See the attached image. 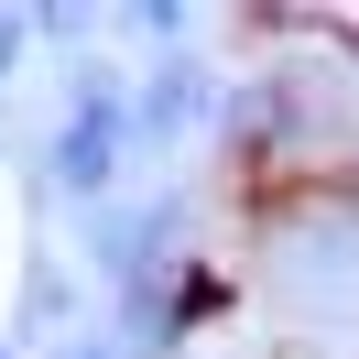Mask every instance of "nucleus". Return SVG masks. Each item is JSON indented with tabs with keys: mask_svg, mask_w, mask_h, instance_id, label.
I'll return each instance as SVG.
<instances>
[{
	"mask_svg": "<svg viewBox=\"0 0 359 359\" xmlns=\"http://www.w3.org/2000/svg\"><path fill=\"white\" fill-rule=\"evenodd\" d=\"M11 44H22V33H11V22H0V66H11Z\"/></svg>",
	"mask_w": 359,
	"mask_h": 359,
	"instance_id": "f03ea898",
	"label": "nucleus"
},
{
	"mask_svg": "<svg viewBox=\"0 0 359 359\" xmlns=\"http://www.w3.org/2000/svg\"><path fill=\"white\" fill-rule=\"evenodd\" d=\"M55 175H66V185H109V175H120V109H109V98H98V109H76Z\"/></svg>",
	"mask_w": 359,
	"mask_h": 359,
	"instance_id": "f257e3e1",
	"label": "nucleus"
}]
</instances>
